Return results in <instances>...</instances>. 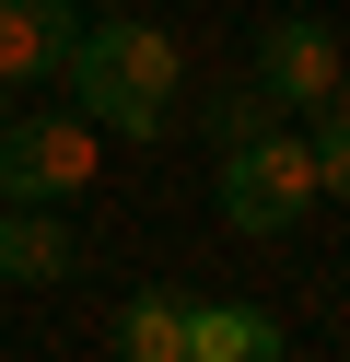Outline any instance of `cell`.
I'll return each instance as SVG.
<instances>
[{
  "instance_id": "1",
  "label": "cell",
  "mask_w": 350,
  "mask_h": 362,
  "mask_svg": "<svg viewBox=\"0 0 350 362\" xmlns=\"http://www.w3.org/2000/svg\"><path fill=\"white\" fill-rule=\"evenodd\" d=\"M70 117L82 129H117V141H152L175 117V47L152 24H82L70 35Z\"/></svg>"
},
{
  "instance_id": "2",
  "label": "cell",
  "mask_w": 350,
  "mask_h": 362,
  "mask_svg": "<svg viewBox=\"0 0 350 362\" xmlns=\"http://www.w3.org/2000/svg\"><path fill=\"white\" fill-rule=\"evenodd\" d=\"M303 211H315V164H303L292 129L222 141V222H233V234H292Z\"/></svg>"
},
{
  "instance_id": "3",
  "label": "cell",
  "mask_w": 350,
  "mask_h": 362,
  "mask_svg": "<svg viewBox=\"0 0 350 362\" xmlns=\"http://www.w3.org/2000/svg\"><path fill=\"white\" fill-rule=\"evenodd\" d=\"M93 141L82 117H0V211H47V199L93 187Z\"/></svg>"
},
{
  "instance_id": "4",
  "label": "cell",
  "mask_w": 350,
  "mask_h": 362,
  "mask_svg": "<svg viewBox=\"0 0 350 362\" xmlns=\"http://www.w3.org/2000/svg\"><path fill=\"white\" fill-rule=\"evenodd\" d=\"M339 82H350V59H339V35H327V24H303V12H292V24L257 35V94H269V105H315V117H327Z\"/></svg>"
},
{
  "instance_id": "5",
  "label": "cell",
  "mask_w": 350,
  "mask_h": 362,
  "mask_svg": "<svg viewBox=\"0 0 350 362\" xmlns=\"http://www.w3.org/2000/svg\"><path fill=\"white\" fill-rule=\"evenodd\" d=\"M70 0H0V94H35L70 71Z\"/></svg>"
},
{
  "instance_id": "6",
  "label": "cell",
  "mask_w": 350,
  "mask_h": 362,
  "mask_svg": "<svg viewBox=\"0 0 350 362\" xmlns=\"http://www.w3.org/2000/svg\"><path fill=\"white\" fill-rule=\"evenodd\" d=\"M187 362H280V327L257 304H187Z\"/></svg>"
},
{
  "instance_id": "7",
  "label": "cell",
  "mask_w": 350,
  "mask_h": 362,
  "mask_svg": "<svg viewBox=\"0 0 350 362\" xmlns=\"http://www.w3.org/2000/svg\"><path fill=\"white\" fill-rule=\"evenodd\" d=\"M59 269H70L59 211H0V281H59Z\"/></svg>"
},
{
  "instance_id": "8",
  "label": "cell",
  "mask_w": 350,
  "mask_h": 362,
  "mask_svg": "<svg viewBox=\"0 0 350 362\" xmlns=\"http://www.w3.org/2000/svg\"><path fill=\"white\" fill-rule=\"evenodd\" d=\"M117 351H129V362H187V304L140 292V304L117 315Z\"/></svg>"
},
{
  "instance_id": "9",
  "label": "cell",
  "mask_w": 350,
  "mask_h": 362,
  "mask_svg": "<svg viewBox=\"0 0 350 362\" xmlns=\"http://www.w3.org/2000/svg\"><path fill=\"white\" fill-rule=\"evenodd\" d=\"M303 164H315V199H350V82H339V105H327V129L303 141Z\"/></svg>"
},
{
  "instance_id": "10",
  "label": "cell",
  "mask_w": 350,
  "mask_h": 362,
  "mask_svg": "<svg viewBox=\"0 0 350 362\" xmlns=\"http://www.w3.org/2000/svg\"><path fill=\"white\" fill-rule=\"evenodd\" d=\"M0 117H12V94H0Z\"/></svg>"
}]
</instances>
